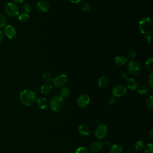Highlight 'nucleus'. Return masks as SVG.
I'll return each instance as SVG.
<instances>
[{
    "instance_id": "1",
    "label": "nucleus",
    "mask_w": 153,
    "mask_h": 153,
    "mask_svg": "<svg viewBox=\"0 0 153 153\" xmlns=\"http://www.w3.org/2000/svg\"><path fill=\"white\" fill-rule=\"evenodd\" d=\"M19 99L23 105L26 106H30L35 101V93L30 90L25 89L21 91Z\"/></svg>"
},
{
    "instance_id": "2",
    "label": "nucleus",
    "mask_w": 153,
    "mask_h": 153,
    "mask_svg": "<svg viewBox=\"0 0 153 153\" xmlns=\"http://www.w3.org/2000/svg\"><path fill=\"white\" fill-rule=\"evenodd\" d=\"M139 28L143 34H149L153 28V23L151 19L148 17H144L140 19L139 23Z\"/></svg>"
},
{
    "instance_id": "3",
    "label": "nucleus",
    "mask_w": 153,
    "mask_h": 153,
    "mask_svg": "<svg viewBox=\"0 0 153 153\" xmlns=\"http://www.w3.org/2000/svg\"><path fill=\"white\" fill-rule=\"evenodd\" d=\"M64 106L63 99L59 96H55L53 97L49 102V107L53 112L60 111Z\"/></svg>"
},
{
    "instance_id": "4",
    "label": "nucleus",
    "mask_w": 153,
    "mask_h": 153,
    "mask_svg": "<svg viewBox=\"0 0 153 153\" xmlns=\"http://www.w3.org/2000/svg\"><path fill=\"white\" fill-rule=\"evenodd\" d=\"M4 11L5 12V14L8 16L14 17L19 15L20 10L17 4L12 2H9L5 5Z\"/></svg>"
},
{
    "instance_id": "5",
    "label": "nucleus",
    "mask_w": 153,
    "mask_h": 153,
    "mask_svg": "<svg viewBox=\"0 0 153 153\" xmlns=\"http://www.w3.org/2000/svg\"><path fill=\"white\" fill-rule=\"evenodd\" d=\"M94 134L97 139L99 140H103L106 137L108 134L107 127L103 124L97 125L95 128Z\"/></svg>"
},
{
    "instance_id": "6",
    "label": "nucleus",
    "mask_w": 153,
    "mask_h": 153,
    "mask_svg": "<svg viewBox=\"0 0 153 153\" xmlns=\"http://www.w3.org/2000/svg\"><path fill=\"white\" fill-rule=\"evenodd\" d=\"M68 82V76L65 74H60L54 78L53 83L54 86L57 88L64 87Z\"/></svg>"
},
{
    "instance_id": "7",
    "label": "nucleus",
    "mask_w": 153,
    "mask_h": 153,
    "mask_svg": "<svg viewBox=\"0 0 153 153\" xmlns=\"http://www.w3.org/2000/svg\"><path fill=\"white\" fill-rule=\"evenodd\" d=\"M112 93L114 97H123L127 93L126 88L121 84H117L114 85L112 90Z\"/></svg>"
},
{
    "instance_id": "8",
    "label": "nucleus",
    "mask_w": 153,
    "mask_h": 153,
    "mask_svg": "<svg viewBox=\"0 0 153 153\" xmlns=\"http://www.w3.org/2000/svg\"><path fill=\"white\" fill-rule=\"evenodd\" d=\"M90 101V97L86 94H82L79 95L76 99V104L78 107L81 108H84L89 104Z\"/></svg>"
},
{
    "instance_id": "9",
    "label": "nucleus",
    "mask_w": 153,
    "mask_h": 153,
    "mask_svg": "<svg viewBox=\"0 0 153 153\" xmlns=\"http://www.w3.org/2000/svg\"><path fill=\"white\" fill-rule=\"evenodd\" d=\"M128 72L132 75H136L140 72V66L136 61L131 60L127 65Z\"/></svg>"
},
{
    "instance_id": "10",
    "label": "nucleus",
    "mask_w": 153,
    "mask_h": 153,
    "mask_svg": "<svg viewBox=\"0 0 153 153\" xmlns=\"http://www.w3.org/2000/svg\"><path fill=\"white\" fill-rule=\"evenodd\" d=\"M4 35L9 39H13L17 35L16 28L11 25H7L4 27Z\"/></svg>"
},
{
    "instance_id": "11",
    "label": "nucleus",
    "mask_w": 153,
    "mask_h": 153,
    "mask_svg": "<svg viewBox=\"0 0 153 153\" xmlns=\"http://www.w3.org/2000/svg\"><path fill=\"white\" fill-rule=\"evenodd\" d=\"M103 147V143L100 140H96L91 143L89 149L93 153H97L102 150Z\"/></svg>"
},
{
    "instance_id": "12",
    "label": "nucleus",
    "mask_w": 153,
    "mask_h": 153,
    "mask_svg": "<svg viewBox=\"0 0 153 153\" xmlns=\"http://www.w3.org/2000/svg\"><path fill=\"white\" fill-rule=\"evenodd\" d=\"M37 9L41 12H47L50 9L49 3L45 0H41L36 4Z\"/></svg>"
},
{
    "instance_id": "13",
    "label": "nucleus",
    "mask_w": 153,
    "mask_h": 153,
    "mask_svg": "<svg viewBox=\"0 0 153 153\" xmlns=\"http://www.w3.org/2000/svg\"><path fill=\"white\" fill-rule=\"evenodd\" d=\"M78 132L81 136L86 137L90 134V129L88 126L82 124L79 126L78 128Z\"/></svg>"
},
{
    "instance_id": "14",
    "label": "nucleus",
    "mask_w": 153,
    "mask_h": 153,
    "mask_svg": "<svg viewBox=\"0 0 153 153\" xmlns=\"http://www.w3.org/2000/svg\"><path fill=\"white\" fill-rule=\"evenodd\" d=\"M127 87L131 90H135L137 88L138 83L136 79L133 78H129L127 79L126 81Z\"/></svg>"
},
{
    "instance_id": "15",
    "label": "nucleus",
    "mask_w": 153,
    "mask_h": 153,
    "mask_svg": "<svg viewBox=\"0 0 153 153\" xmlns=\"http://www.w3.org/2000/svg\"><path fill=\"white\" fill-rule=\"evenodd\" d=\"M36 105L38 108L41 109H44L46 108L47 102L44 97H39L36 100Z\"/></svg>"
},
{
    "instance_id": "16",
    "label": "nucleus",
    "mask_w": 153,
    "mask_h": 153,
    "mask_svg": "<svg viewBox=\"0 0 153 153\" xmlns=\"http://www.w3.org/2000/svg\"><path fill=\"white\" fill-rule=\"evenodd\" d=\"M115 63L118 66H123L127 62V58L124 56L119 55L115 57Z\"/></svg>"
},
{
    "instance_id": "17",
    "label": "nucleus",
    "mask_w": 153,
    "mask_h": 153,
    "mask_svg": "<svg viewBox=\"0 0 153 153\" xmlns=\"http://www.w3.org/2000/svg\"><path fill=\"white\" fill-rule=\"evenodd\" d=\"M53 89V86L50 83H45L41 87V92L42 94H47L50 93Z\"/></svg>"
},
{
    "instance_id": "18",
    "label": "nucleus",
    "mask_w": 153,
    "mask_h": 153,
    "mask_svg": "<svg viewBox=\"0 0 153 153\" xmlns=\"http://www.w3.org/2000/svg\"><path fill=\"white\" fill-rule=\"evenodd\" d=\"M109 153H124V149L121 145L115 144L111 147Z\"/></svg>"
},
{
    "instance_id": "19",
    "label": "nucleus",
    "mask_w": 153,
    "mask_h": 153,
    "mask_svg": "<svg viewBox=\"0 0 153 153\" xmlns=\"http://www.w3.org/2000/svg\"><path fill=\"white\" fill-rule=\"evenodd\" d=\"M99 86L101 88H105L109 84V79L106 76H102L100 77L98 81Z\"/></svg>"
},
{
    "instance_id": "20",
    "label": "nucleus",
    "mask_w": 153,
    "mask_h": 153,
    "mask_svg": "<svg viewBox=\"0 0 153 153\" xmlns=\"http://www.w3.org/2000/svg\"><path fill=\"white\" fill-rule=\"evenodd\" d=\"M143 143H144L141 140H137L134 144V150H135L137 152H141L143 149V146H144Z\"/></svg>"
},
{
    "instance_id": "21",
    "label": "nucleus",
    "mask_w": 153,
    "mask_h": 153,
    "mask_svg": "<svg viewBox=\"0 0 153 153\" xmlns=\"http://www.w3.org/2000/svg\"><path fill=\"white\" fill-rule=\"evenodd\" d=\"M71 93L70 90L68 87H63L60 91V97H61L62 99L68 97Z\"/></svg>"
},
{
    "instance_id": "22",
    "label": "nucleus",
    "mask_w": 153,
    "mask_h": 153,
    "mask_svg": "<svg viewBox=\"0 0 153 153\" xmlns=\"http://www.w3.org/2000/svg\"><path fill=\"white\" fill-rule=\"evenodd\" d=\"M149 91V88L146 85H141L137 88V92L142 95L146 94Z\"/></svg>"
},
{
    "instance_id": "23",
    "label": "nucleus",
    "mask_w": 153,
    "mask_h": 153,
    "mask_svg": "<svg viewBox=\"0 0 153 153\" xmlns=\"http://www.w3.org/2000/svg\"><path fill=\"white\" fill-rule=\"evenodd\" d=\"M18 20L21 22H26L29 19V16L26 13H23L18 16Z\"/></svg>"
},
{
    "instance_id": "24",
    "label": "nucleus",
    "mask_w": 153,
    "mask_h": 153,
    "mask_svg": "<svg viewBox=\"0 0 153 153\" xmlns=\"http://www.w3.org/2000/svg\"><path fill=\"white\" fill-rule=\"evenodd\" d=\"M145 67L146 69L150 72H152L153 71V59L152 58H149L146 63H145Z\"/></svg>"
},
{
    "instance_id": "25",
    "label": "nucleus",
    "mask_w": 153,
    "mask_h": 153,
    "mask_svg": "<svg viewBox=\"0 0 153 153\" xmlns=\"http://www.w3.org/2000/svg\"><path fill=\"white\" fill-rule=\"evenodd\" d=\"M42 78L47 82L53 81V80L54 79V76H53V74L50 72H45L42 75Z\"/></svg>"
},
{
    "instance_id": "26",
    "label": "nucleus",
    "mask_w": 153,
    "mask_h": 153,
    "mask_svg": "<svg viewBox=\"0 0 153 153\" xmlns=\"http://www.w3.org/2000/svg\"><path fill=\"white\" fill-rule=\"evenodd\" d=\"M6 25H7V19L3 14L0 13V28L4 27Z\"/></svg>"
},
{
    "instance_id": "27",
    "label": "nucleus",
    "mask_w": 153,
    "mask_h": 153,
    "mask_svg": "<svg viewBox=\"0 0 153 153\" xmlns=\"http://www.w3.org/2000/svg\"><path fill=\"white\" fill-rule=\"evenodd\" d=\"M23 9L26 13H30L32 11V6L29 3H24L23 5Z\"/></svg>"
},
{
    "instance_id": "28",
    "label": "nucleus",
    "mask_w": 153,
    "mask_h": 153,
    "mask_svg": "<svg viewBox=\"0 0 153 153\" xmlns=\"http://www.w3.org/2000/svg\"><path fill=\"white\" fill-rule=\"evenodd\" d=\"M146 106L150 109H153V100H152V96H150L149 97L147 98L146 100Z\"/></svg>"
},
{
    "instance_id": "29",
    "label": "nucleus",
    "mask_w": 153,
    "mask_h": 153,
    "mask_svg": "<svg viewBox=\"0 0 153 153\" xmlns=\"http://www.w3.org/2000/svg\"><path fill=\"white\" fill-rule=\"evenodd\" d=\"M81 10L84 12H88L90 10V5L87 2H82L81 5Z\"/></svg>"
},
{
    "instance_id": "30",
    "label": "nucleus",
    "mask_w": 153,
    "mask_h": 153,
    "mask_svg": "<svg viewBox=\"0 0 153 153\" xmlns=\"http://www.w3.org/2000/svg\"><path fill=\"white\" fill-rule=\"evenodd\" d=\"M145 153H153V145L152 143H148L145 148Z\"/></svg>"
},
{
    "instance_id": "31",
    "label": "nucleus",
    "mask_w": 153,
    "mask_h": 153,
    "mask_svg": "<svg viewBox=\"0 0 153 153\" xmlns=\"http://www.w3.org/2000/svg\"><path fill=\"white\" fill-rule=\"evenodd\" d=\"M75 153H90L89 151L85 147L81 146L76 149Z\"/></svg>"
},
{
    "instance_id": "32",
    "label": "nucleus",
    "mask_w": 153,
    "mask_h": 153,
    "mask_svg": "<svg viewBox=\"0 0 153 153\" xmlns=\"http://www.w3.org/2000/svg\"><path fill=\"white\" fill-rule=\"evenodd\" d=\"M136 54L134 50H130V51L128 52L127 57L130 60H134L136 58Z\"/></svg>"
},
{
    "instance_id": "33",
    "label": "nucleus",
    "mask_w": 153,
    "mask_h": 153,
    "mask_svg": "<svg viewBox=\"0 0 153 153\" xmlns=\"http://www.w3.org/2000/svg\"><path fill=\"white\" fill-rule=\"evenodd\" d=\"M115 103H116V98H115V97H114V96L110 97L108 99V105H110V106L114 105Z\"/></svg>"
},
{
    "instance_id": "34",
    "label": "nucleus",
    "mask_w": 153,
    "mask_h": 153,
    "mask_svg": "<svg viewBox=\"0 0 153 153\" xmlns=\"http://www.w3.org/2000/svg\"><path fill=\"white\" fill-rule=\"evenodd\" d=\"M148 84L149 86V87L151 88L153 87V74H151L148 76Z\"/></svg>"
},
{
    "instance_id": "35",
    "label": "nucleus",
    "mask_w": 153,
    "mask_h": 153,
    "mask_svg": "<svg viewBox=\"0 0 153 153\" xmlns=\"http://www.w3.org/2000/svg\"><path fill=\"white\" fill-rule=\"evenodd\" d=\"M144 39H145V40L146 41V42L149 43V42H151V41H152V36H151V35H149V34H147L146 35H145V36Z\"/></svg>"
},
{
    "instance_id": "36",
    "label": "nucleus",
    "mask_w": 153,
    "mask_h": 153,
    "mask_svg": "<svg viewBox=\"0 0 153 153\" xmlns=\"http://www.w3.org/2000/svg\"><path fill=\"white\" fill-rule=\"evenodd\" d=\"M103 143V146H105V147H109L111 145V142L108 140H106Z\"/></svg>"
},
{
    "instance_id": "37",
    "label": "nucleus",
    "mask_w": 153,
    "mask_h": 153,
    "mask_svg": "<svg viewBox=\"0 0 153 153\" xmlns=\"http://www.w3.org/2000/svg\"><path fill=\"white\" fill-rule=\"evenodd\" d=\"M121 78L122 79H127L128 78V75H127V74L126 73H123L121 74Z\"/></svg>"
},
{
    "instance_id": "38",
    "label": "nucleus",
    "mask_w": 153,
    "mask_h": 153,
    "mask_svg": "<svg viewBox=\"0 0 153 153\" xmlns=\"http://www.w3.org/2000/svg\"><path fill=\"white\" fill-rule=\"evenodd\" d=\"M4 37V33L2 30H0V42L3 40Z\"/></svg>"
},
{
    "instance_id": "39",
    "label": "nucleus",
    "mask_w": 153,
    "mask_h": 153,
    "mask_svg": "<svg viewBox=\"0 0 153 153\" xmlns=\"http://www.w3.org/2000/svg\"><path fill=\"white\" fill-rule=\"evenodd\" d=\"M83 0H69V1L73 4H77V3H79L81 1H82Z\"/></svg>"
},
{
    "instance_id": "40",
    "label": "nucleus",
    "mask_w": 153,
    "mask_h": 153,
    "mask_svg": "<svg viewBox=\"0 0 153 153\" xmlns=\"http://www.w3.org/2000/svg\"><path fill=\"white\" fill-rule=\"evenodd\" d=\"M14 1V3L16 4H21V3H23L24 2V1L25 0H13Z\"/></svg>"
},
{
    "instance_id": "41",
    "label": "nucleus",
    "mask_w": 153,
    "mask_h": 153,
    "mask_svg": "<svg viewBox=\"0 0 153 153\" xmlns=\"http://www.w3.org/2000/svg\"><path fill=\"white\" fill-rule=\"evenodd\" d=\"M126 153H134V150L133 148H128L127 150Z\"/></svg>"
},
{
    "instance_id": "42",
    "label": "nucleus",
    "mask_w": 153,
    "mask_h": 153,
    "mask_svg": "<svg viewBox=\"0 0 153 153\" xmlns=\"http://www.w3.org/2000/svg\"><path fill=\"white\" fill-rule=\"evenodd\" d=\"M149 137H150L151 139H153V130H152V129H151L149 131Z\"/></svg>"
},
{
    "instance_id": "43",
    "label": "nucleus",
    "mask_w": 153,
    "mask_h": 153,
    "mask_svg": "<svg viewBox=\"0 0 153 153\" xmlns=\"http://www.w3.org/2000/svg\"><path fill=\"white\" fill-rule=\"evenodd\" d=\"M66 153H68V152H66Z\"/></svg>"
}]
</instances>
